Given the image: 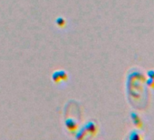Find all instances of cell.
<instances>
[{
  "label": "cell",
  "instance_id": "cell-1",
  "mask_svg": "<svg viewBox=\"0 0 154 140\" xmlns=\"http://www.w3.org/2000/svg\"><path fill=\"white\" fill-rule=\"evenodd\" d=\"M131 119H132V121H133V124H134L136 126H138V127H140V126H141V125H142L141 120H140V116H139L136 113H132V114H131Z\"/></svg>",
  "mask_w": 154,
  "mask_h": 140
},
{
  "label": "cell",
  "instance_id": "cell-4",
  "mask_svg": "<svg viewBox=\"0 0 154 140\" xmlns=\"http://www.w3.org/2000/svg\"><path fill=\"white\" fill-rule=\"evenodd\" d=\"M148 76L149 78L154 79V70H149V71H148Z\"/></svg>",
  "mask_w": 154,
  "mask_h": 140
},
{
  "label": "cell",
  "instance_id": "cell-3",
  "mask_svg": "<svg viewBox=\"0 0 154 140\" xmlns=\"http://www.w3.org/2000/svg\"><path fill=\"white\" fill-rule=\"evenodd\" d=\"M147 84H148V86H149V87H154V79L149 78V79L147 80Z\"/></svg>",
  "mask_w": 154,
  "mask_h": 140
},
{
  "label": "cell",
  "instance_id": "cell-2",
  "mask_svg": "<svg viewBox=\"0 0 154 140\" xmlns=\"http://www.w3.org/2000/svg\"><path fill=\"white\" fill-rule=\"evenodd\" d=\"M130 138H131V139H132V140H137V139H140V133H139L138 131H132V132L131 133Z\"/></svg>",
  "mask_w": 154,
  "mask_h": 140
}]
</instances>
